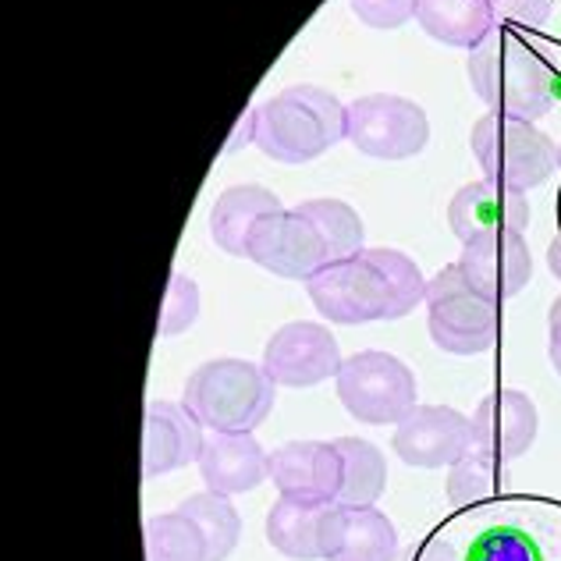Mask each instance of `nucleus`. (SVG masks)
Wrapping results in <instances>:
<instances>
[{
  "label": "nucleus",
  "mask_w": 561,
  "mask_h": 561,
  "mask_svg": "<svg viewBox=\"0 0 561 561\" xmlns=\"http://www.w3.org/2000/svg\"><path fill=\"white\" fill-rule=\"evenodd\" d=\"M420 263L398 249H363L359 256L328 263L306 280L317 313L331 323L359 328V323L402 320L426 302Z\"/></svg>",
  "instance_id": "obj_1"
},
{
  "label": "nucleus",
  "mask_w": 561,
  "mask_h": 561,
  "mask_svg": "<svg viewBox=\"0 0 561 561\" xmlns=\"http://www.w3.org/2000/svg\"><path fill=\"white\" fill-rule=\"evenodd\" d=\"M469 85L494 114L523 122L543 117L554 100L548 61L505 28H494L477 50H469Z\"/></svg>",
  "instance_id": "obj_2"
},
{
  "label": "nucleus",
  "mask_w": 561,
  "mask_h": 561,
  "mask_svg": "<svg viewBox=\"0 0 561 561\" xmlns=\"http://www.w3.org/2000/svg\"><path fill=\"white\" fill-rule=\"evenodd\" d=\"M345 139V107L320 85H288L256 107V146L277 164H309Z\"/></svg>",
  "instance_id": "obj_3"
},
{
  "label": "nucleus",
  "mask_w": 561,
  "mask_h": 561,
  "mask_svg": "<svg viewBox=\"0 0 561 561\" xmlns=\"http://www.w3.org/2000/svg\"><path fill=\"white\" fill-rule=\"evenodd\" d=\"M277 383L263 363L210 359L185 380L182 405L214 434H253L271 416Z\"/></svg>",
  "instance_id": "obj_4"
},
{
  "label": "nucleus",
  "mask_w": 561,
  "mask_h": 561,
  "mask_svg": "<svg viewBox=\"0 0 561 561\" xmlns=\"http://www.w3.org/2000/svg\"><path fill=\"white\" fill-rule=\"evenodd\" d=\"M469 146L483 179L515 192L537 188L558 171V146L534 122H523V117L486 111L472 125Z\"/></svg>",
  "instance_id": "obj_5"
},
{
  "label": "nucleus",
  "mask_w": 561,
  "mask_h": 561,
  "mask_svg": "<svg viewBox=\"0 0 561 561\" xmlns=\"http://www.w3.org/2000/svg\"><path fill=\"white\" fill-rule=\"evenodd\" d=\"M426 328L440 352L480 356L497 337V302L472 288L459 263H451L426 285Z\"/></svg>",
  "instance_id": "obj_6"
},
{
  "label": "nucleus",
  "mask_w": 561,
  "mask_h": 561,
  "mask_svg": "<svg viewBox=\"0 0 561 561\" xmlns=\"http://www.w3.org/2000/svg\"><path fill=\"white\" fill-rule=\"evenodd\" d=\"M334 383L345 412L359 423L398 426L416 409V377L391 352H377V348L356 352V356H348L342 363Z\"/></svg>",
  "instance_id": "obj_7"
},
{
  "label": "nucleus",
  "mask_w": 561,
  "mask_h": 561,
  "mask_svg": "<svg viewBox=\"0 0 561 561\" xmlns=\"http://www.w3.org/2000/svg\"><path fill=\"white\" fill-rule=\"evenodd\" d=\"M345 139L374 160H409L423 153L431 122L420 103L394 93H374L345 107Z\"/></svg>",
  "instance_id": "obj_8"
},
{
  "label": "nucleus",
  "mask_w": 561,
  "mask_h": 561,
  "mask_svg": "<svg viewBox=\"0 0 561 561\" xmlns=\"http://www.w3.org/2000/svg\"><path fill=\"white\" fill-rule=\"evenodd\" d=\"M245 260H253L256 267L285 280H309L331 263L320 231L299 206L263 217L249 234Z\"/></svg>",
  "instance_id": "obj_9"
},
{
  "label": "nucleus",
  "mask_w": 561,
  "mask_h": 561,
  "mask_svg": "<svg viewBox=\"0 0 561 561\" xmlns=\"http://www.w3.org/2000/svg\"><path fill=\"white\" fill-rule=\"evenodd\" d=\"M342 348L323 323L295 320L271 334L263 348V370L277 388H317L342 370Z\"/></svg>",
  "instance_id": "obj_10"
},
{
  "label": "nucleus",
  "mask_w": 561,
  "mask_h": 561,
  "mask_svg": "<svg viewBox=\"0 0 561 561\" xmlns=\"http://www.w3.org/2000/svg\"><path fill=\"white\" fill-rule=\"evenodd\" d=\"M391 445L412 469H445L472 448V420L448 405H416L394 426Z\"/></svg>",
  "instance_id": "obj_11"
},
{
  "label": "nucleus",
  "mask_w": 561,
  "mask_h": 561,
  "mask_svg": "<svg viewBox=\"0 0 561 561\" xmlns=\"http://www.w3.org/2000/svg\"><path fill=\"white\" fill-rule=\"evenodd\" d=\"M529 217L534 210H529L526 192L505 188L491 179L462 185L448 203V225L462 245L494 239V234H523Z\"/></svg>",
  "instance_id": "obj_12"
},
{
  "label": "nucleus",
  "mask_w": 561,
  "mask_h": 561,
  "mask_svg": "<svg viewBox=\"0 0 561 561\" xmlns=\"http://www.w3.org/2000/svg\"><path fill=\"white\" fill-rule=\"evenodd\" d=\"M271 480L280 497L306 501V505H337L342 491V459L334 440H288L271 451Z\"/></svg>",
  "instance_id": "obj_13"
},
{
  "label": "nucleus",
  "mask_w": 561,
  "mask_h": 561,
  "mask_svg": "<svg viewBox=\"0 0 561 561\" xmlns=\"http://www.w3.org/2000/svg\"><path fill=\"white\" fill-rule=\"evenodd\" d=\"M323 561H394L398 529L374 505H331L320 523Z\"/></svg>",
  "instance_id": "obj_14"
},
{
  "label": "nucleus",
  "mask_w": 561,
  "mask_h": 561,
  "mask_svg": "<svg viewBox=\"0 0 561 561\" xmlns=\"http://www.w3.org/2000/svg\"><path fill=\"white\" fill-rule=\"evenodd\" d=\"M540 416L534 398L512 388H497L480 398L472 412V448H483L501 462H512L534 448Z\"/></svg>",
  "instance_id": "obj_15"
},
{
  "label": "nucleus",
  "mask_w": 561,
  "mask_h": 561,
  "mask_svg": "<svg viewBox=\"0 0 561 561\" xmlns=\"http://www.w3.org/2000/svg\"><path fill=\"white\" fill-rule=\"evenodd\" d=\"M203 423L179 402H150L142 416V477H168L203 455Z\"/></svg>",
  "instance_id": "obj_16"
},
{
  "label": "nucleus",
  "mask_w": 561,
  "mask_h": 561,
  "mask_svg": "<svg viewBox=\"0 0 561 561\" xmlns=\"http://www.w3.org/2000/svg\"><path fill=\"white\" fill-rule=\"evenodd\" d=\"M459 267L469 285L483 291L491 302H505L519 295L534 277V253L523 234H494L472 245H462Z\"/></svg>",
  "instance_id": "obj_17"
},
{
  "label": "nucleus",
  "mask_w": 561,
  "mask_h": 561,
  "mask_svg": "<svg viewBox=\"0 0 561 561\" xmlns=\"http://www.w3.org/2000/svg\"><path fill=\"white\" fill-rule=\"evenodd\" d=\"M199 477L214 494H249L271 477V455L253 434H214L199 455Z\"/></svg>",
  "instance_id": "obj_18"
},
{
  "label": "nucleus",
  "mask_w": 561,
  "mask_h": 561,
  "mask_svg": "<svg viewBox=\"0 0 561 561\" xmlns=\"http://www.w3.org/2000/svg\"><path fill=\"white\" fill-rule=\"evenodd\" d=\"M416 22L445 47L477 50L497 28L494 0H416Z\"/></svg>",
  "instance_id": "obj_19"
},
{
  "label": "nucleus",
  "mask_w": 561,
  "mask_h": 561,
  "mask_svg": "<svg viewBox=\"0 0 561 561\" xmlns=\"http://www.w3.org/2000/svg\"><path fill=\"white\" fill-rule=\"evenodd\" d=\"M277 210H285V206L263 185H234L220 192V199L210 210V234L217 249H225L228 256H245L253 228Z\"/></svg>",
  "instance_id": "obj_20"
},
{
  "label": "nucleus",
  "mask_w": 561,
  "mask_h": 561,
  "mask_svg": "<svg viewBox=\"0 0 561 561\" xmlns=\"http://www.w3.org/2000/svg\"><path fill=\"white\" fill-rule=\"evenodd\" d=\"M323 505H306V501L277 497L267 512V540L277 554L291 561H317L320 554V523Z\"/></svg>",
  "instance_id": "obj_21"
},
{
  "label": "nucleus",
  "mask_w": 561,
  "mask_h": 561,
  "mask_svg": "<svg viewBox=\"0 0 561 561\" xmlns=\"http://www.w3.org/2000/svg\"><path fill=\"white\" fill-rule=\"evenodd\" d=\"M337 459H342V491L337 505H377L388 486V462L377 445L363 437H337Z\"/></svg>",
  "instance_id": "obj_22"
},
{
  "label": "nucleus",
  "mask_w": 561,
  "mask_h": 561,
  "mask_svg": "<svg viewBox=\"0 0 561 561\" xmlns=\"http://www.w3.org/2000/svg\"><path fill=\"white\" fill-rule=\"evenodd\" d=\"M182 515H188L196 529L203 534L206 543V561H228L231 551L239 548V537H242V515L239 508L231 505V497L225 494H214V491H203V494H192L179 505Z\"/></svg>",
  "instance_id": "obj_23"
},
{
  "label": "nucleus",
  "mask_w": 561,
  "mask_h": 561,
  "mask_svg": "<svg viewBox=\"0 0 561 561\" xmlns=\"http://www.w3.org/2000/svg\"><path fill=\"white\" fill-rule=\"evenodd\" d=\"M508 486L505 462L486 455L483 448H469L459 462L448 466V501L455 508H472L497 497Z\"/></svg>",
  "instance_id": "obj_24"
},
{
  "label": "nucleus",
  "mask_w": 561,
  "mask_h": 561,
  "mask_svg": "<svg viewBox=\"0 0 561 561\" xmlns=\"http://www.w3.org/2000/svg\"><path fill=\"white\" fill-rule=\"evenodd\" d=\"M299 210L313 220V228L320 231L323 245H328L331 263L363 253V220L348 203H342V199H306V203H299Z\"/></svg>",
  "instance_id": "obj_25"
},
{
  "label": "nucleus",
  "mask_w": 561,
  "mask_h": 561,
  "mask_svg": "<svg viewBox=\"0 0 561 561\" xmlns=\"http://www.w3.org/2000/svg\"><path fill=\"white\" fill-rule=\"evenodd\" d=\"M146 561H206V543L196 523L179 508L153 515L142 529Z\"/></svg>",
  "instance_id": "obj_26"
},
{
  "label": "nucleus",
  "mask_w": 561,
  "mask_h": 561,
  "mask_svg": "<svg viewBox=\"0 0 561 561\" xmlns=\"http://www.w3.org/2000/svg\"><path fill=\"white\" fill-rule=\"evenodd\" d=\"M196 320H199V285L185 274H171L164 302H160V323H157L160 337L185 334Z\"/></svg>",
  "instance_id": "obj_27"
},
{
  "label": "nucleus",
  "mask_w": 561,
  "mask_h": 561,
  "mask_svg": "<svg viewBox=\"0 0 561 561\" xmlns=\"http://www.w3.org/2000/svg\"><path fill=\"white\" fill-rule=\"evenodd\" d=\"M348 4L370 28H398L416 19V0H348Z\"/></svg>",
  "instance_id": "obj_28"
},
{
  "label": "nucleus",
  "mask_w": 561,
  "mask_h": 561,
  "mask_svg": "<svg viewBox=\"0 0 561 561\" xmlns=\"http://www.w3.org/2000/svg\"><path fill=\"white\" fill-rule=\"evenodd\" d=\"M551 8H554V0H494L497 19L515 22V25H529V28L548 22Z\"/></svg>",
  "instance_id": "obj_29"
},
{
  "label": "nucleus",
  "mask_w": 561,
  "mask_h": 561,
  "mask_svg": "<svg viewBox=\"0 0 561 561\" xmlns=\"http://www.w3.org/2000/svg\"><path fill=\"white\" fill-rule=\"evenodd\" d=\"M412 561H459L451 548H440V543H426L420 554H412Z\"/></svg>",
  "instance_id": "obj_30"
},
{
  "label": "nucleus",
  "mask_w": 561,
  "mask_h": 561,
  "mask_svg": "<svg viewBox=\"0 0 561 561\" xmlns=\"http://www.w3.org/2000/svg\"><path fill=\"white\" fill-rule=\"evenodd\" d=\"M548 331H551V345H561V295L551 302V313H548Z\"/></svg>",
  "instance_id": "obj_31"
},
{
  "label": "nucleus",
  "mask_w": 561,
  "mask_h": 561,
  "mask_svg": "<svg viewBox=\"0 0 561 561\" xmlns=\"http://www.w3.org/2000/svg\"><path fill=\"white\" fill-rule=\"evenodd\" d=\"M548 267H551V274L561 280V231H558V239H554L551 249H548Z\"/></svg>",
  "instance_id": "obj_32"
},
{
  "label": "nucleus",
  "mask_w": 561,
  "mask_h": 561,
  "mask_svg": "<svg viewBox=\"0 0 561 561\" xmlns=\"http://www.w3.org/2000/svg\"><path fill=\"white\" fill-rule=\"evenodd\" d=\"M551 366H554L558 377H561V345H551Z\"/></svg>",
  "instance_id": "obj_33"
},
{
  "label": "nucleus",
  "mask_w": 561,
  "mask_h": 561,
  "mask_svg": "<svg viewBox=\"0 0 561 561\" xmlns=\"http://www.w3.org/2000/svg\"><path fill=\"white\" fill-rule=\"evenodd\" d=\"M558 171H561V146H558Z\"/></svg>",
  "instance_id": "obj_34"
}]
</instances>
